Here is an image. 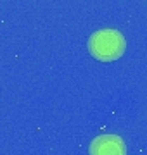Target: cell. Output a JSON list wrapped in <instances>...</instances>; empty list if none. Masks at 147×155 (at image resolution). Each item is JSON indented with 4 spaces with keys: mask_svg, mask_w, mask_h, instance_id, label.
Instances as JSON below:
<instances>
[{
    "mask_svg": "<svg viewBox=\"0 0 147 155\" xmlns=\"http://www.w3.org/2000/svg\"><path fill=\"white\" fill-rule=\"evenodd\" d=\"M125 50H126V40L118 29H99L88 38V52L94 59L101 62L118 61L125 54Z\"/></svg>",
    "mask_w": 147,
    "mask_h": 155,
    "instance_id": "1",
    "label": "cell"
},
{
    "mask_svg": "<svg viewBox=\"0 0 147 155\" xmlns=\"http://www.w3.org/2000/svg\"><path fill=\"white\" fill-rule=\"evenodd\" d=\"M90 155H126V145L118 134H101L92 140Z\"/></svg>",
    "mask_w": 147,
    "mask_h": 155,
    "instance_id": "2",
    "label": "cell"
}]
</instances>
